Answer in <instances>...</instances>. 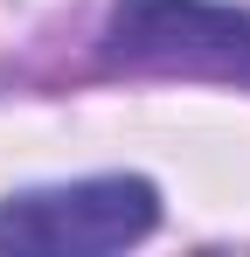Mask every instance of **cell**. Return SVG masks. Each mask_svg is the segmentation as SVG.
I'll list each match as a JSON object with an SVG mask.
<instances>
[{
    "mask_svg": "<svg viewBox=\"0 0 250 257\" xmlns=\"http://www.w3.org/2000/svg\"><path fill=\"white\" fill-rule=\"evenodd\" d=\"M160 222V188L139 174H97L63 188H21L0 202L7 257H111Z\"/></svg>",
    "mask_w": 250,
    "mask_h": 257,
    "instance_id": "2",
    "label": "cell"
},
{
    "mask_svg": "<svg viewBox=\"0 0 250 257\" xmlns=\"http://www.w3.org/2000/svg\"><path fill=\"white\" fill-rule=\"evenodd\" d=\"M104 70L215 77L250 90V7L229 0H118L104 21Z\"/></svg>",
    "mask_w": 250,
    "mask_h": 257,
    "instance_id": "1",
    "label": "cell"
}]
</instances>
